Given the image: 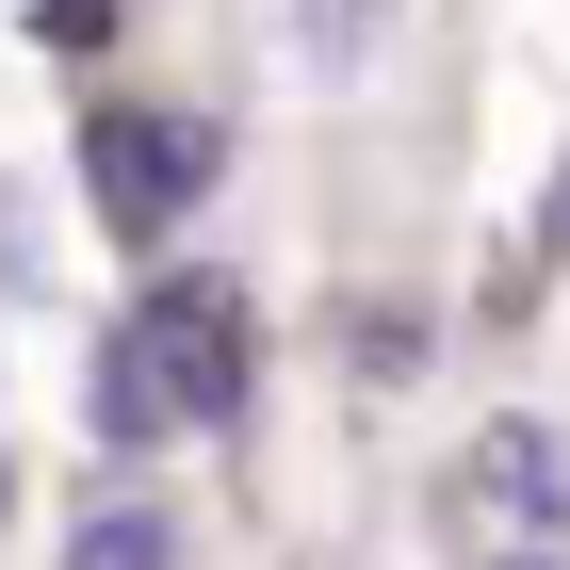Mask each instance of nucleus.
<instances>
[{
	"label": "nucleus",
	"instance_id": "7",
	"mask_svg": "<svg viewBox=\"0 0 570 570\" xmlns=\"http://www.w3.org/2000/svg\"><path fill=\"white\" fill-rule=\"evenodd\" d=\"M489 570H554V554H489Z\"/></svg>",
	"mask_w": 570,
	"mask_h": 570
},
{
	"label": "nucleus",
	"instance_id": "1",
	"mask_svg": "<svg viewBox=\"0 0 570 570\" xmlns=\"http://www.w3.org/2000/svg\"><path fill=\"white\" fill-rule=\"evenodd\" d=\"M115 343L147 358L164 424H245V294H228V277H196V262H179V277H147Z\"/></svg>",
	"mask_w": 570,
	"mask_h": 570
},
{
	"label": "nucleus",
	"instance_id": "2",
	"mask_svg": "<svg viewBox=\"0 0 570 570\" xmlns=\"http://www.w3.org/2000/svg\"><path fill=\"white\" fill-rule=\"evenodd\" d=\"M196 179H213V131H196V115L115 98V115L82 131V196H98V228H131V245H164V228L196 213Z\"/></svg>",
	"mask_w": 570,
	"mask_h": 570
},
{
	"label": "nucleus",
	"instance_id": "3",
	"mask_svg": "<svg viewBox=\"0 0 570 570\" xmlns=\"http://www.w3.org/2000/svg\"><path fill=\"white\" fill-rule=\"evenodd\" d=\"M473 505H505L522 538H554V522H570V440H554V424H489V440H473Z\"/></svg>",
	"mask_w": 570,
	"mask_h": 570
},
{
	"label": "nucleus",
	"instance_id": "6",
	"mask_svg": "<svg viewBox=\"0 0 570 570\" xmlns=\"http://www.w3.org/2000/svg\"><path fill=\"white\" fill-rule=\"evenodd\" d=\"M309 17V66H375V33H392V0H294Z\"/></svg>",
	"mask_w": 570,
	"mask_h": 570
},
{
	"label": "nucleus",
	"instance_id": "8",
	"mask_svg": "<svg viewBox=\"0 0 570 570\" xmlns=\"http://www.w3.org/2000/svg\"><path fill=\"white\" fill-rule=\"evenodd\" d=\"M0 505H17V473H0Z\"/></svg>",
	"mask_w": 570,
	"mask_h": 570
},
{
	"label": "nucleus",
	"instance_id": "5",
	"mask_svg": "<svg viewBox=\"0 0 570 570\" xmlns=\"http://www.w3.org/2000/svg\"><path fill=\"white\" fill-rule=\"evenodd\" d=\"M98 440H115V456H147V440H179V424H164V392H147V358H131V343H98Z\"/></svg>",
	"mask_w": 570,
	"mask_h": 570
},
{
	"label": "nucleus",
	"instance_id": "4",
	"mask_svg": "<svg viewBox=\"0 0 570 570\" xmlns=\"http://www.w3.org/2000/svg\"><path fill=\"white\" fill-rule=\"evenodd\" d=\"M66 570H179V522L164 505H98V522L66 538Z\"/></svg>",
	"mask_w": 570,
	"mask_h": 570
}]
</instances>
